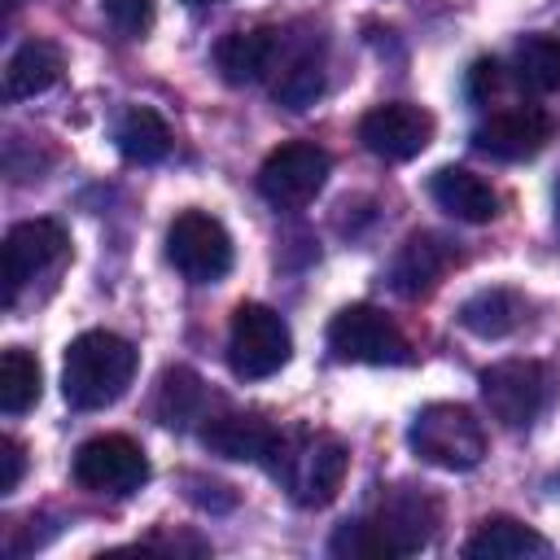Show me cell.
Masks as SVG:
<instances>
[{
  "label": "cell",
  "instance_id": "cell-1",
  "mask_svg": "<svg viewBox=\"0 0 560 560\" xmlns=\"http://www.w3.org/2000/svg\"><path fill=\"white\" fill-rule=\"evenodd\" d=\"M442 525V503L424 486H389L376 508L363 521H341L328 538L332 556L346 560H389V556H416L433 542Z\"/></svg>",
  "mask_w": 560,
  "mask_h": 560
},
{
  "label": "cell",
  "instance_id": "cell-2",
  "mask_svg": "<svg viewBox=\"0 0 560 560\" xmlns=\"http://www.w3.org/2000/svg\"><path fill=\"white\" fill-rule=\"evenodd\" d=\"M262 468L293 494V503L324 508V503L337 499V490L346 481L350 451L332 433L289 429V433H276L271 451L262 455Z\"/></svg>",
  "mask_w": 560,
  "mask_h": 560
},
{
  "label": "cell",
  "instance_id": "cell-3",
  "mask_svg": "<svg viewBox=\"0 0 560 560\" xmlns=\"http://www.w3.org/2000/svg\"><path fill=\"white\" fill-rule=\"evenodd\" d=\"M131 376H136V346L118 332L92 328V332H79L66 346L61 394L79 411H96V407L118 402L127 394Z\"/></svg>",
  "mask_w": 560,
  "mask_h": 560
},
{
  "label": "cell",
  "instance_id": "cell-4",
  "mask_svg": "<svg viewBox=\"0 0 560 560\" xmlns=\"http://www.w3.org/2000/svg\"><path fill=\"white\" fill-rule=\"evenodd\" d=\"M407 442L411 451L433 464V468H446V472H464V468H477L481 455H486V429L481 420L459 407V402H429L411 429H407Z\"/></svg>",
  "mask_w": 560,
  "mask_h": 560
},
{
  "label": "cell",
  "instance_id": "cell-5",
  "mask_svg": "<svg viewBox=\"0 0 560 560\" xmlns=\"http://www.w3.org/2000/svg\"><path fill=\"white\" fill-rule=\"evenodd\" d=\"M293 354V337L289 324L262 306V302H241L232 311V328H228V363L241 381H262L276 376Z\"/></svg>",
  "mask_w": 560,
  "mask_h": 560
},
{
  "label": "cell",
  "instance_id": "cell-6",
  "mask_svg": "<svg viewBox=\"0 0 560 560\" xmlns=\"http://www.w3.org/2000/svg\"><path fill=\"white\" fill-rule=\"evenodd\" d=\"M481 398L503 429H529L551 402V368L538 359H503L481 372Z\"/></svg>",
  "mask_w": 560,
  "mask_h": 560
},
{
  "label": "cell",
  "instance_id": "cell-7",
  "mask_svg": "<svg viewBox=\"0 0 560 560\" xmlns=\"http://www.w3.org/2000/svg\"><path fill=\"white\" fill-rule=\"evenodd\" d=\"M328 350L346 363H411V341L402 328L368 302L341 306L328 319Z\"/></svg>",
  "mask_w": 560,
  "mask_h": 560
},
{
  "label": "cell",
  "instance_id": "cell-8",
  "mask_svg": "<svg viewBox=\"0 0 560 560\" xmlns=\"http://www.w3.org/2000/svg\"><path fill=\"white\" fill-rule=\"evenodd\" d=\"M328 166L332 158L311 144V140H289L280 149L267 153V162L258 166V192L262 201H271L276 210H302L319 197V188L328 184Z\"/></svg>",
  "mask_w": 560,
  "mask_h": 560
},
{
  "label": "cell",
  "instance_id": "cell-9",
  "mask_svg": "<svg viewBox=\"0 0 560 560\" xmlns=\"http://www.w3.org/2000/svg\"><path fill=\"white\" fill-rule=\"evenodd\" d=\"M166 258L175 262V271L184 280L214 284L232 271V236L214 214L184 210V214H175V223L166 232Z\"/></svg>",
  "mask_w": 560,
  "mask_h": 560
},
{
  "label": "cell",
  "instance_id": "cell-10",
  "mask_svg": "<svg viewBox=\"0 0 560 560\" xmlns=\"http://www.w3.org/2000/svg\"><path fill=\"white\" fill-rule=\"evenodd\" d=\"M74 481L96 494H131L149 481V459L127 433H101L74 451Z\"/></svg>",
  "mask_w": 560,
  "mask_h": 560
},
{
  "label": "cell",
  "instance_id": "cell-11",
  "mask_svg": "<svg viewBox=\"0 0 560 560\" xmlns=\"http://www.w3.org/2000/svg\"><path fill=\"white\" fill-rule=\"evenodd\" d=\"M70 249V236L61 223L52 219H26L18 228H9L4 249H0V267H4V306L18 302L22 284H31L35 276L52 271Z\"/></svg>",
  "mask_w": 560,
  "mask_h": 560
},
{
  "label": "cell",
  "instance_id": "cell-12",
  "mask_svg": "<svg viewBox=\"0 0 560 560\" xmlns=\"http://www.w3.org/2000/svg\"><path fill=\"white\" fill-rule=\"evenodd\" d=\"M359 140L368 153H376L385 162H407V158L424 153V144L433 140V114L411 101L376 105L359 118Z\"/></svg>",
  "mask_w": 560,
  "mask_h": 560
},
{
  "label": "cell",
  "instance_id": "cell-13",
  "mask_svg": "<svg viewBox=\"0 0 560 560\" xmlns=\"http://www.w3.org/2000/svg\"><path fill=\"white\" fill-rule=\"evenodd\" d=\"M551 140V114L538 105H508L494 109L486 122H477L472 144L499 162H525L534 153H542Z\"/></svg>",
  "mask_w": 560,
  "mask_h": 560
},
{
  "label": "cell",
  "instance_id": "cell-14",
  "mask_svg": "<svg viewBox=\"0 0 560 560\" xmlns=\"http://www.w3.org/2000/svg\"><path fill=\"white\" fill-rule=\"evenodd\" d=\"M459 262V249L438 232H411L389 258V289L402 298H424Z\"/></svg>",
  "mask_w": 560,
  "mask_h": 560
},
{
  "label": "cell",
  "instance_id": "cell-15",
  "mask_svg": "<svg viewBox=\"0 0 560 560\" xmlns=\"http://www.w3.org/2000/svg\"><path fill=\"white\" fill-rule=\"evenodd\" d=\"M280 44H284V35H280L276 26L228 31V35L214 44V66H219L223 83L245 88V83H258V79H267V74L276 70Z\"/></svg>",
  "mask_w": 560,
  "mask_h": 560
},
{
  "label": "cell",
  "instance_id": "cell-16",
  "mask_svg": "<svg viewBox=\"0 0 560 560\" xmlns=\"http://www.w3.org/2000/svg\"><path fill=\"white\" fill-rule=\"evenodd\" d=\"M280 429H271L258 411H214L206 416L201 424V442L223 455V459H249V464H262V455L271 451Z\"/></svg>",
  "mask_w": 560,
  "mask_h": 560
},
{
  "label": "cell",
  "instance_id": "cell-17",
  "mask_svg": "<svg viewBox=\"0 0 560 560\" xmlns=\"http://www.w3.org/2000/svg\"><path fill=\"white\" fill-rule=\"evenodd\" d=\"M429 192H433V201L446 214H455L464 223H490L499 214V192L477 171H468V166H442V171H433Z\"/></svg>",
  "mask_w": 560,
  "mask_h": 560
},
{
  "label": "cell",
  "instance_id": "cell-18",
  "mask_svg": "<svg viewBox=\"0 0 560 560\" xmlns=\"http://www.w3.org/2000/svg\"><path fill=\"white\" fill-rule=\"evenodd\" d=\"M525 311H529L525 293L494 284V289H477L472 298H464V302H459V324H464L472 337L494 341V337L516 332V328L525 324Z\"/></svg>",
  "mask_w": 560,
  "mask_h": 560
},
{
  "label": "cell",
  "instance_id": "cell-19",
  "mask_svg": "<svg viewBox=\"0 0 560 560\" xmlns=\"http://www.w3.org/2000/svg\"><path fill=\"white\" fill-rule=\"evenodd\" d=\"M547 551H551V542L538 529H529V525H521L512 516L481 521L477 534L464 542L468 560H529V556H547Z\"/></svg>",
  "mask_w": 560,
  "mask_h": 560
},
{
  "label": "cell",
  "instance_id": "cell-20",
  "mask_svg": "<svg viewBox=\"0 0 560 560\" xmlns=\"http://www.w3.org/2000/svg\"><path fill=\"white\" fill-rule=\"evenodd\" d=\"M324 92V52L319 44H302L293 52H284L276 61V79H271V96L284 109H311Z\"/></svg>",
  "mask_w": 560,
  "mask_h": 560
},
{
  "label": "cell",
  "instance_id": "cell-21",
  "mask_svg": "<svg viewBox=\"0 0 560 560\" xmlns=\"http://www.w3.org/2000/svg\"><path fill=\"white\" fill-rule=\"evenodd\" d=\"M61 70H66V57L52 39H26L4 66V92L18 96V101L39 96L61 79Z\"/></svg>",
  "mask_w": 560,
  "mask_h": 560
},
{
  "label": "cell",
  "instance_id": "cell-22",
  "mask_svg": "<svg viewBox=\"0 0 560 560\" xmlns=\"http://www.w3.org/2000/svg\"><path fill=\"white\" fill-rule=\"evenodd\" d=\"M114 140H118V153H122L127 162H140V166L162 162V158L171 153V127H166V118H162L158 109H149V105H131V109L118 118Z\"/></svg>",
  "mask_w": 560,
  "mask_h": 560
},
{
  "label": "cell",
  "instance_id": "cell-23",
  "mask_svg": "<svg viewBox=\"0 0 560 560\" xmlns=\"http://www.w3.org/2000/svg\"><path fill=\"white\" fill-rule=\"evenodd\" d=\"M39 385H44L39 359L26 354L22 346H9V350L0 354V411H4V416L31 411V407L39 402Z\"/></svg>",
  "mask_w": 560,
  "mask_h": 560
},
{
  "label": "cell",
  "instance_id": "cell-24",
  "mask_svg": "<svg viewBox=\"0 0 560 560\" xmlns=\"http://www.w3.org/2000/svg\"><path fill=\"white\" fill-rule=\"evenodd\" d=\"M516 83L529 92H560V39L556 35H525L512 57Z\"/></svg>",
  "mask_w": 560,
  "mask_h": 560
},
{
  "label": "cell",
  "instance_id": "cell-25",
  "mask_svg": "<svg viewBox=\"0 0 560 560\" xmlns=\"http://www.w3.org/2000/svg\"><path fill=\"white\" fill-rule=\"evenodd\" d=\"M201 407H206V385H201V376L197 372H188V368H171L166 376H162V385H158V416L166 420V424H192V420H206L201 416Z\"/></svg>",
  "mask_w": 560,
  "mask_h": 560
},
{
  "label": "cell",
  "instance_id": "cell-26",
  "mask_svg": "<svg viewBox=\"0 0 560 560\" xmlns=\"http://www.w3.org/2000/svg\"><path fill=\"white\" fill-rule=\"evenodd\" d=\"M101 13L127 39H140L153 26V0H101Z\"/></svg>",
  "mask_w": 560,
  "mask_h": 560
},
{
  "label": "cell",
  "instance_id": "cell-27",
  "mask_svg": "<svg viewBox=\"0 0 560 560\" xmlns=\"http://www.w3.org/2000/svg\"><path fill=\"white\" fill-rule=\"evenodd\" d=\"M26 472V451L18 438H0V494H13Z\"/></svg>",
  "mask_w": 560,
  "mask_h": 560
},
{
  "label": "cell",
  "instance_id": "cell-28",
  "mask_svg": "<svg viewBox=\"0 0 560 560\" xmlns=\"http://www.w3.org/2000/svg\"><path fill=\"white\" fill-rule=\"evenodd\" d=\"M494 92H499V61H490V57L472 61V70H468V96L477 105H486Z\"/></svg>",
  "mask_w": 560,
  "mask_h": 560
},
{
  "label": "cell",
  "instance_id": "cell-29",
  "mask_svg": "<svg viewBox=\"0 0 560 560\" xmlns=\"http://www.w3.org/2000/svg\"><path fill=\"white\" fill-rule=\"evenodd\" d=\"M18 9H22V0H4V18H13Z\"/></svg>",
  "mask_w": 560,
  "mask_h": 560
},
{
  "label": "cell",
  "instance_id": "cell-30",
  "mask_svg": "<svg viewBox=\"0 0 560 560\" xmlns=\"http://www.w3.org/2000/svg\"><path fill=\"white\" fill-rule=\"evenodd\" d=\"M188 4H214V0H188Z\"/></svg>",
  "mask_w": 560,
  "mask_h": 560
}]
</instances>
